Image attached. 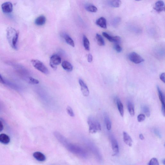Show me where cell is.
<instances>
[{"instance_id": "1", "label": "cell", "mask_w": 165, "mask_h": 165, "mask_svg": "<svg viewBox=\"0 0 165 165\" xmlns=\"http://www.w3.org/2000/svg\"><path fill=\"white\" fill-rule=\"evenodd\" d=\"M65 147L71 153L81 158L86 159L89 157L87 151L80 146L69 142Z\"/></svg>"}, {"instance_id": "2", "label": "cell", "mask_w": 165, "mask_h": 165, "mask_svg": "<svg viewBox=\"0 0 165 165\" xmlns=\"http://www.w3.org/2000/svg\"><path fill=\"white\" fill-rule=\"evenodd\" d=\"M6 32L7 37L10 46L15 50H17L19 32L11 27H8Z\"/></svg>"}, {"instance_id": "3", "label": "cell", "mask_w": 165, "mask_h": 165, "mask_svg": "<svg viewBox=\"0 0 165 165\" xmlns=\"http://www.w3.org/2000/svg\"><path fill=\"white\" fill-rule=\"evenodd\" d=\"M82 140L85 145L95 156L98 161L101 160L100 153L96 146L91 140L84 136L82 137Z\"/></svg>"}, {"instance_id": "4", "label": "cell", "mask_w": 165, "mask_h": 165, "mask_svg": "<svg viewBox=\"0 0 165 165\" xmlns=\"http://www.w3.org/2000/svg\"><path fill=\"white\" fill-rule=\"evenodd\" d=\"M87 123L89 127V131L92 134L95 133L101 130L100 122L95 118L90 117L87 119Z\"/></svg>"}, {"instance_id": "5", "label": "cell", "mask_w": 165, "mask_h": 165, "mask_svg": "<svg viewBox=\"0 0 165 165\" xmlns=\"http://www.w3.org/2000/svg\"><path fill=\"white\" fill-rule=\"evenodd\" d=\"M31 62L33 66L40 72L46 75L48 74L49 71L42 62L37 59H32Z\"/></svg>"}, {"instance_id": "6", "label": "cell", "mask_w": 165, "mask_h": 165, "mask_svg": "<svg viewBox=\"0 0 165 165\" xmlns=\"http://www.w3.org/2000/svg\"><path fill=\"white\" fill-rule=\"evenodd\" d=\"M61 59L57 54H54L50 58V65L54 70H56L57 65L61 63Z\"/></svg>"}, {"instance_id": "7", "label": "cell", "mask_w": 165, "mask_h": 165, "mask_svg": "<svg viewBox=\"0 0 165 165\" xmlns=\"http://www.w3.org/2000/svg\"><path fill=\"white\" fill-rule=\"evenodd\" d=\"M128 57L130 61L136 64H140L144 61V60L139 55L135 52L129 54Z\"/></svg>"}, {"instance_id": "8", "label": "cell", "mask_w": 165, "mask_h": 165, "mask_svg": "<svg viewBox=\"0 0 165 165\" xmlns=\"http://www.w3.org/2000/svg\"><path fill=\"white\" fill-rule=\"evenodd\" d=\"M54 135L60 143L65 147L69 142L63 135L58 132H54Z\"/></svg>"}, {"instance_id": "9", "label": "cell", "mask_w": 165, "mask_h": 165, "mask_svg": "<svg viewBox=\"0 0 165 165\" xmlns=\"http://www.w3.org/2000/svg\"><path fill=\"white\" fill-rule=\"evenodd\" d=\"M2 12L5 13H9L12 12L13 6L12 3L10 2L4 3L2 5Z\"/></svg>"}, {"instance_id": "10", "label": "cell", "mask_w": 165, "mask_h": 165, "mask_svg": "<svg viewBox=\"0 0 165 165\" xmlns=\"http://www.w3.org/2000/svg\"><path fill=\"white\" fill-rule=\"evenodd\" d=\"M79 82L82 94L85 97H88L89 95L90 91L84 81L81 79L79 80Z\"/></svg>"}, {"instance_id": "11", "label": "cell", "mask_w": 165, "mask_h": 165, "mask_svg": "<svg viewBox=\"0 0 165 165\" xmlns=\"http://www.w3.org/2000/svg\"><path fill=\"white\" fill-rule=\"evenodd\" d=\"M157 90L158 92L159 99L162 104V111L163 116H165V103L164 96L163 93L159 86H157Z\"/></svg>"}, {"instance_id": "12", "label": "cell", "mask_w": 165, "mask_h": 165, "mask_svg": "<svg viewBox=\"0 0 165 165\" xmlns=\"http://www.w3.org/2000/svg\"><path fill=\"white\" fill-rule=\"evenodd\" d=\"M102 34L104 37L107 38L110 42L118 44L121 41V38L119 36H112L109 35L107 33L105 32H103Z\"/></svg>"}, {"instance_id": "13", "label": "cell", "mask_w": 165, "mask_h": 165, "mask_svg": "<svg viewBox=\"0 0 165 165\" xmlns=\"http://www.w3.org/2000/svg\"><path fill=\"white\" fill-rule=\"evenodd\" d=\"M33 156L38 161L43 162L46 160V157L44 155L40 152H36L33 154Z\"/></svg>"}, {"instance_id": "14", "label": "cell", "mask_w": 165, "mask_h": 165, "mask_svg": "<svg viewBox=\"0 0 165 165\" xmlns=\"http://www.w3.org/2000/svg\"><path fill=\"white\" fill-rule=\"evenodd\" d=\"M111 141L113 151L115 154L116 155L119 153V147L118 142L114 137H112Z\"/></svg>"}, {"instance_id": "15", "label": "cell", "mask_w": 165, "mask_h": 165, "mask_svg": "<svg viewBox=\"0 0 165 165\" xmlns=\"http://www.w3.org/2000/svg\"><path fill=\"white\" fill-rule=\"evenodd\" d=\"M164 3L162 1H159L155 4V6L153 7V9L159 13L163 12L165 10L164 7Z\"/></svg>"}, {"instance_id": "16", "label": "cell", "mask_w": 165, "mask_h": 165, "mask_svg": "<svg viewBox=\"0 0 165 165\" xmlns=\"http://www.w3.org/2000/svg\"><path fill=\"white\" fill-rule=\"evenodd\" d=\"M123 137L124 141L126 145L130 147L132 145V140L129 134L125 132H123Z\"/></svg>"}, {"instance_id": "17", "label": "cell", "mask_w": 165, "mask_h": 165, "mask_svg": "<svg viewBox=\"0 0 165 165\" xmlns=\"http://www.w3.org/2000/svg\"><path fill=\"white\" fill-rule=\"evenodd\" d=\"M96 24L101 28L104 29L107 28V20L104 17H101L97 19Z\"/></svg>"}, {"instance_id": "18", "label": "cell", "mask_w": 165, "mask_h": 165, "mask_svg": "<svg viewBox=\"0 0 165 165\" xmlns=\"http://www.w3.org/2000/svg\"><path fill=\"white\" fill-rule=\"evenodd\" d=\"M46 19L44 16H38L35 20V24L37 26H41L44 25L46 22Z\"/></svg>"}, {"instance_id": "19", "label": "cell", "mask_w": 165, "mask_h": 165, "mask_svg": "<svg viewBox=\"0 0 165 165\" xmlns=\"http://www.w3.org/2000/svg\"><path fill=\"white\" fill-rule=\"evenodd\" d=\"M10 141L9 137L6 134H2L0 135V142L7 145L9 143Z\"/></svg>"}, {"instance_id": "20", "label": "cell", "mask_w": 165, "mask_h": 165, "mask_svg": "<svg viewBox=\"0 0 165 165\" xmlns=\"http://www.w3.org/2000/svg\"><path fill=\"white\" fill-rule=\"evenodd\" d=\"M116 102L118 111L121 116L123 117L124 115V109L123 104L118 98H117Z\"/></svg>"}, {"instance_id": "21", "label": "cell", "mask_w": 165, "mask_h": 165, "mask_svg": "<svg viewBox=\"0 0 165 165\" xmlns=\"http://www.w3.org/2000/svg\"><path fill=\"white\" fill-rule=\"evenodd\" d=\"M62 66L64 69L65 70L71 72L73 69V66L69 62L65 61L62 62Z\"/></svg>"}, {"instance_id": "22", "label": "cell", "mask_w": 165, "mask_h": 165, "mask_svg": "<svg viewBox=\"0 0 165 165\" xmlns=\"http://www.w3.org/2000/svg\"><path fill=\"white\" fill-rule=\"evenodd\" d=\"M63 36L66 42L68 45L73 47H75V43L72 38L66 34H64Z\"/></svg>"}, {"instance_id": "23", "label": "cell", "mask_w": 165, "mask_h": 165, "mask_svg": "<svg viewBox=\"0 0 165 165\" xmlns=\"http://www.w3.org/2000/svg\"><path fill=\"white\" fill-rule=\"evenodd\" d=\"M128 107L130 114L132 117H134L135 114L134 107L133 104L130 101L128 102Z\"/></svg>"}, {"instance_id": "24", "label": "cell", "mask_w": 165, "mask_h": 165, "mask_svg": "<svg viewBox=\"0 0 165 165\" xmlns=\"http://www.w3.org/2000/svg\"><path fill=\"white\" fill-rule=\"evenodd\" d=\"M82 40H83L84 46L86 50L89 51L90 50V42L89 40H88L87 37L85 35H84L83 36Z\"/></svg>"}, {"instance_id": "25", "label": "cell", "mask_w": 165, "mask_h": 165, "mask_svg": "<svg viewBox=\"0 0 165 165\" xmlns=\"http://www.w3.org/2000/svg\"><path fill=\"white\" fill-rule=\"evenodd\" d=\"M85 8L88 12H91L96 13L97 11V8L95 5L91 4L86 5Z\"/></svg>"}, {"instance_id": "26", "label": "cell", "mask_w": 165, "mask_h": 165, "mask_svg": "<svg viewBox=\"0 0 165 165\" xmlns=\"http://www.w3.org/2000/svg\"><path fill=\"white\" fill-rule=\"evenodd\" d=\"M109 4L113 7L118 8L120 6L121 4V2L120 0H111L109 2Z\"/></svg>"}, {"instance_id": "27", "label": "cell", "mask_w": 165, "mask_h": 165, "mask_svg": "<svg viewBox=\"0 0 165 165\" xmlns=\"http://www.w3.org/2000/svg\"><path fill=\"white\" fill-rule=\"evenodd\" d=\"M96 38L99 45L102 46L105 45V42L101 35L97 34L96 35Z\"/></svg>"}, {"instance_id": "28", "label": "cell", "mask_w": 165, "mask_h": 165, "mask_svg": "<svg viewBox=\"0 0 165 165\" xmlns=\"http://www.w3.org/2000/svg\"><path fill=\"white\" fill-rule=\"evenodd\" d=\"M104 120H105L107 130H111L112 127L111 122L107 115L106 114L104 116Z\"/></svg>"}, {"instance_id": "29", "label": "cell", "mask_w": 165, "mask_h": 165, "mask_svg": "<svg viewBox=\"0 0 165 165\" xmlns=\"http://www.w3.org/2000/svg\"><path fill=\"white\" fill-rule=\"evenodd\" d=\"M142 109L143 111L147 117H149L150 116V111L149 107L145 105L142 107Z\"/></svg>"}, {"instance_id": "30", "label": "cell", "mask_w": 165, "mask_h": 165, "mask_svg": "<svg viewBox=\"0 0 165 165\" xmlns=\"http://www.w3.org/2000/svg\"><path fill=\"white\" fill-rule=\"evenodd\" d=\"M149 165H159V162L157 159L155 158H152L149 163L148 164Z\"/></svg>"}, {"instance_id": "31", "label": "cell", "mask_w": 165, "mask_h": 165, "mask_svg": "<svg viewBox=\"0 0 165 165\" xmlns=\"http://www.w3.org/2000/svg\"><path fill=\"white\" fill-rule=\"evenodd\" d=\"M67 111L68 114L71 117H73L75 116V114L73 110L71 107L68 106L67 108Z\"/></svg>"}, {"instance_id": "32", "label": "cell", "mask_w": 165, "mask_h": 165, "mask_svg": "<svg viewBox=\"0 0 165 165\" xmlns=\"http://www.w3.org/2000/svg\"><path fill=\"white\" fill-rule=\"evenodd\" d=\"M29 81L30 84H37L39 83V81L34 78L30 77L29 78Z\"/></svg>"}, {"instance_id": "33", "label": "cell", "mask_w": 165, "mask_h": 165, "mask_svg": "<svg viewBox=\"0 0 165 165\" xmlns=\"http://www.w3.org/2000/svg\"><path fill=\"white\" fill-rule=\"evenodd\" d=\"M153 133L158 137L159 138L161 139L162 137V134L161 132L159 129L155 128L153 129Z\"/></svg>"}, {"instance_id": "34", "label": "cell", "mask_w": 165, "mask_h": 165, "mask_svg": "<svg viewBox=\"0 0 165 165\" xmlns=\"http://www.w3.org/2000/svg\"><path fill=\"white\" fill-rule=\"evenodd\" d=\"M146 118V116L145 114H140L137 117V120L139 122H141L143 121Z\"/></svg>"}, {"instance_id": "35", "label": "cell", "mask_w": 165, "mask_h": 165, "mask_svg": "<svg viewBox=\"0 0 165 165\" xmlns=\"http://www.w3.org/2000/svg\"><path fill=\"white\" fill-rule=\"evenodd\" d=\"M114 48L118 52L120 53L122 51V48L118 44L114 46Z\"/></svg>"}, {"instance_id": "36", "label": "cell", "mask_w": 165, "mask_h": 165, "mask_svg": "<svg viewBox=\"0 0 165 165\" xmlns=\"http://www.w3.org/2000/svg\"><path fill=\"white\" fill-rule=\"evenodd\" d=\"M93 58L92 55L90 54L88 55L87 57V60L88 62L91 63L93 61Z\"/></svg>"}, {"instance_id": "37", "label": "cell", "mask_w": 165, "mask_h": 165, "mask_svg": "<svg viewBox=\"0 0 165 165\" xmlns=\"http://www.w3.org/2000/svg\"><path fill=\"white\" fill-rule=\"evenodd\" d=\"M160 79L164 83L165 82V73H162L160 75Z\"/></svg>"}, {"instance_id": "38", "label": "cell", "mask_w": 165, "mask_h": 165, "mask_svg": "<svg viewBox=\"0 0 165 165\" xmlns=\"http://www.w3.org/2000/svg\"><path fill=\"white\" fill-rule=\"evenodd\" d=\"M0 83L2 84L5 83V81L1 74H0Z\"/></svg>"}, {"instance_id": "39", "label": "cell", "mask_w": 165, "mask_h": 165, "mask_svg": "<svg viewBox=\"0 0 165 165\" xmlns=\"http://www.w3.org/2000/svg\"><path fill=\"white\" fill-rule=\"evenodd\" d=\"M4 126L2 123L0 121V132L3 129Z\"/></svg>"}, {"instance_id": "40", "label": "cell", "mask_w": 165, "mask_h": 165, "mask_svg": "<svg viewBox=\"0 0 165 165\" xmlns=\"http://www.w3.org/2000/svg\"><path fill=\"white\" fill-rule=\"evenodd\" d=\"M139 138L141 140H143L145 139L144 135L142 134H141L139 135Z\"/></svg>"}, {"instance_id": "41", "label": "cell", "mask_w": 165, "mask_h": 165, "mask_svg": "<svg viewBox=\"0 0 165 165\" xmlns=\"http://www.w3.org/2000/svg\"><path fill=\"white\" fill-rule=\"evenodd\" d=\"M2 109V105L1 104H0V111H1Z\"/></svg>"}, {"instance_id": "42", "label": "cell", "mask_w": 165, "mask_h": 165, "mask_svg": "<svg viewBox=\"0 0 165 165\" xmlns=\"http://www.w3.org/2000/svg\"><path fill=\"white\" fill-rule=\"evenodd\" d=\"M162 163H163L165 165V159H163V160H162Z\"/></svg>"}, {"instance_id": "43", "label": "cell", "mask_w": 165, "mask_h": 165, "mask_svg": "<svg viewBox=\"0 0 165 165\" xmlns=\"http://www.w3.org/2000/svg\"><path fill=\"white\" fill-rule=\"evenodd\" d=\"M135 1H141V0H135Z\"/></svg>"}]
</instances>
